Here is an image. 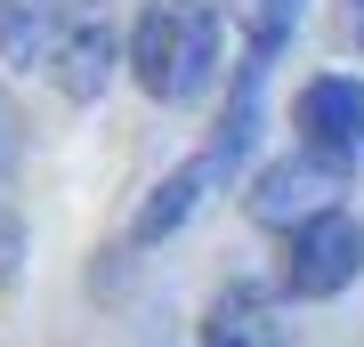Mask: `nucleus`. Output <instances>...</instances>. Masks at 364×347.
<instances>
[{
	"mask_svg": "<svg viewBox=\"0 0 364 347\" xmlns=\"http://www.w3.org/2000/svg\"><path fill=\"white\" fill-rule=\"evenodd\" d=\"M130 73L154 105H186L219 73V9L210 0H146L130 25Z\"/></svg>",
	"mask_w": 364,
	"mask_h": 347,
	"instance_id": "obj_1",
	"label": "nucleus"
},
{
	"mask_svg": "<svg viewBox=\"0 0 364 347\" xmlns=\"http://www.w3.org/2000/svg\"><path fill=\"white\" fill-rule=\"evenodd\" d=\"M49 81L73 105H90L105 81H114V0H57L49 16Z\"/></svg>",
	"mask_w": 364,
	"mask_h": 347,
	"instance_id": "obj_2",
	"label": "nucleus"
},
{
	"mask_svg": "<svg viewBox=\"0 0 364 347\" xmlns=\"http://www.w3.org/2000/svg\"><path fill=\"white\" fill-rule=\"evenodd\" d=\"M356 267H364V226L348 210H324V219L291 226V243H284V291L291 299H340L356 283Z\"/></svg>",
	"mask_w": 364,
	"mask_h": 347,
	"instance_id": "obj_3",
	"label": "nucleus"
},
{
	"mask_svg": "<svg viewBox=\"0 0 364 347\" xmlns=\"http://www.w3.org/2000/svg\"><path fill=\"white\" fill-rule=\"evenodd\" d=\"M332 194H340V162H324V154H308V145H299L291 162H267V170H259V186H251V219L291 234V226L340 210Z\"/></svg>",
	"mask_w": 364,
	"mask_h": 347,
	"instance_id": "obj_4",
	"label": "nucleus"
},
{
	"mask_svg": "<svg viewBox=\"0 0 364 347\" xmlns=\"http://www.w3.org/2000/svg\"><path fill=\"white\" fill-rule=\"evenodd\" d=\"M299 145L348 170L364 154V81H348V73L308 81V89H299Z\"/></svg>",
	"mask_w": 364,
	"mask_h": 347,
	"instance_id": "obj_5",
	"label": "nucleus"
},
{
	"mask_svg": "<svg viewBox=\"0 0 364 347\" xmlns=\"http://www.w3.org/2000/svg\"><path fill=\"white\" fill-rule=\"evenodd\" d=\"M227 178H235V162L219 154V145H203L195 162H178V170H170V178H162V186L138 202L130 243H162V234H178V226H186V219H195V210L210 202V186H227Z\"/></svg>",
	"mask_w": 364,
	"mask_h": 347,
	"instance_id": "obj_6",
	"label": "nucleus"
},
{
	"mask_svg": "<svg viewBox=\"0 0 364 347\" xmlns=\"http://www.w3.org/2000/svg\"><path fill=\"white\" fill-rule=\"evenodd\" d=\"M284 339H291L284 299L259 291V283H227L203 307V347H284Z\"/></svg>",
	"mask_w": 364,
	"mask_h": 347,
	"instance_id": "obj_7",
	"label": "nucleus"
},
{
	"mask_svg": "<svg viewBox=\"0 0 364 347\" xmlns=\"http://www.w3.org/2000/svg\"><path fill=\"white\" fill-rule=\"evenodd\" d=\"M49 16H57V0H0V57L41 65L49 57Z\"/></svg>",
	"mask_w": 364,
	"mask_h": 347,
	"instance_id": "obj_8",
	"label": "nucleus"
},
{
	"mask_svg": "<svg viewBox=\"0 0 364 347\" xmlns=\"http://www.w3.org/2000/svg\"><path fill=\"white\" fill-rule=\"evenodd\" d=\"M227 16H235V33H243V49L267 65L291 40V25H299V0H227Z\"/></svg>",
	"mask_w": 364,
	"mask_h": 347,
	"instance_id": "obj_9",
	"label": "nucleus"
},
{
	"mask_svg": "<svg viewBox=\"0 0 364 347\" xmlns=\"http://www.w3.org/2000/svg\"><path fill=\"white\" fill-rule=\"evenodd\" d=\"M16 154H25V121H16L9 89H0V178H9V170H16Z\"/></svg>",
	"mask_w": 364,
	"mask_h": 347,
	"instance_id": "obj_10",
	"label": "nucleus"
},
{
	"mask_svg": "<svg viewBox=\"0 0 364 347\" xmlns=\"http://www.w3.org/2000/svg\"><path fill=\"white\" fill-rule=\"evenodd\" d=\"M9 275H16V219L0 210V283H9Z\"/></svg>",
	"mask_w": 364,
	"mask_h": 347,
	"instance_id": "obj_11",
	"label": "nucleus"
},
{
	"mask_svg": "<svg viewBox=\"0 0 364 347\" xmlns=\"http://www.w3.org/2000/svg\"><path fill=\"white\" fill-rule=\"evenodd\" d=\"M356 9H364V0H356Z\"/></svg>",
	"mask_w": 364,
	"mask_h": 347,
	"instance_id": "obj_12",
	"label": "nucleus"
}]
</instances>
